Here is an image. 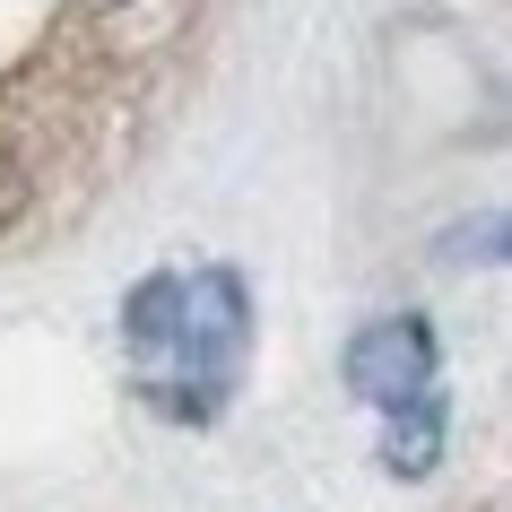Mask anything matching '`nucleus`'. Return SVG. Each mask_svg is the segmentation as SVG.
I'll return each mask as SVG.
<instances>
[{
	"label": "nucleus",
	"mask_w": 512,
	"mask_h": 512,
	"mask_svg": "<svg viewBox=\"0 0 512 512\" xmlns=\"http://www.w3.org/2000/svg\"><path fill=\"white\" fill-rule=\"evenodd\" d=\"M174 313H183V278H139L131 296H122V348L139 356V374H157L165 348H174Z\"/></svg>",
	"instance_id": "7ed1b4c3"
},
{
	"label": "nucleus",
	"mask_w": 512,
	"mask_h": 512,
	"mask_svg": "<svg viewBox=\"0 0 512 512\" xmlns=\"http://www.w3.org/2000/svg\"><path fill=\"white\" fill-rule=\"evenodd\" d=\"M434 460H443V400H408L391 408V443H382V469L391 478H434Z\"/></svg>",
	"instance_id": "20e7f679"
},
{
	"label": "nucleus",
	"mask_w": 512,
	"mask_h": 512,
	"mask_svg": "<svg viewBox=\"0 0 512 512\" xmlns=\"http://www.w3.org/2000/svg\"><path fill=\"white\" fill-rule=\"evenodd\" d=\"M243 348H252V304H243V278L235 270H200L183 278V313H174V348H165L157 374L148 382V400L165 417H183V426H209L226 391L243 374Z\"/></svg>",
	"instance_id": "f257e3e1"
},
{
	"label": "nucleus",
	"mask_w": 512,
	"mask_h": 512,
	"mask_svg": "<svg viewBox=\"0 0 512 512\" xmlns=\"http://www.w3.org/2000/svg\"><path fill=\"white\" fill-rule=\"evenodd\" d=\"M348 391L374 408H408L434 391V330L417 313H382L348 339Z\"/></svg>",
	"instance_id": "f03ea898"
},
{
	"label": "nucleus",
	"mask_w": 512,
	"mask_h": 512,
	"mask_svg": "<svg viewBox=\"0 0 512 512\" xmlns=\"http://www.w3.org/2000/svg\"><path fill=\"white\" fill-rule=\"evenodd\" d=\"M27 165H18V157H9V148H0V226H18V217H27Z\"/></svg>",
	"instance_id": "39448f33"
},
{
	"label": "nucleus",
	"mask_w": 512,
	"mask_h": 512,
	"mask_svg": "<svg viewBox=\"0 0 512 512\" xmlns=\"http://www.w3.org/2000/svg\"><path fill=\"white\" fill-rule=\"evenodd\" d=\"M79 9H122V0H79Z\"/></svg>",
	"instance_id": "423d86ee"
}]
</instances>
